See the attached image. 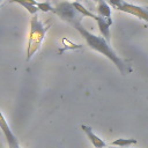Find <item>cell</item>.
<instances>
[{"instance_id": "12", "label": "cell", "mask_w": 148, "mask_h": 148, "mask_svg": "<svg viewBox=\"0 0 148 148\" xmlns=\"http://www.w3.org/2000/svg\"><path fill=\"white\" fill-rule=\"evenodd\" d=\"M95 1H97V0H95Z\"/></svg>"}, {"instance_id": "2", "label": "cell", "mask_w": 148, "mask_h": 148, "mask_svg": "<svg viewBox=\"0 0 148 148\" xmlns=\"http://www.w3.org/2000/svg\"><path fill=\"white\" fill-rule=\"evenodd\" d=\"M49 27L44 25L43 22L39 21L38 16L35 14L31 17L30 22V34H29V42H28V50H27V60H30L35 52L40 47L44 36L47 31Z\"/></svg>"}, {"instance_id": "7", "label": "cell", "mask_w": 148, "mask_h": 148, "mask_svg": "<svg viewBox=\"0 0 148 148\" xmlns=\"http://www.w3.org/2000/svg\"><path fill=\"white\" fill-rule=\"evenodd\" d=\"M81 128H82L83 132L87 134L88 139L91 141V143L94 145V147H96V148H104V147H106V143H105L102 139H99V138L92 132V130H91L89 126H87V125H82Z\"/></svg>"}, {"instance_id": "1", "label": "cell", "mask_w": 148, "mask_h": 148, "mask_svg": "<svg viewBox=\"0 0 148 148\" xmlns=\"http://www.w3.org/2000/svg\"><path fill=\"white\" fill-rule=\"evenodd\" d=\"M71 25L73 28H75V30L79 31V34L81 35V37L86 40V43L88 44V46L92 50H95L96 52L102 53L103 56H105L109 60H111L113 62V65L119 69V72L123 75H127L132 72V68L130 67V65H127L114 51L113 49L110 46V42L106 40L103 36H98V35H94L92 32L88 31L81 23V20H76L74 22L71 23Z\"/></svg>"}, {"instance_id": "11", "label": "cell", "mask_w": 148, "mask_h": 148, "mask_svg": "<svg viewBox=\"0 0 148 148\" xmlns=\"http://www.w3.org/2000/svg\"><path fill=\"white\" fill-rule=\"evenodd\" d=\"M0 3H1V0H0Z\"/></svg>"}, {"instance_id": "6", "label": "cell", "mask_w": 148, "mask_h": 148, "mask_svg": "<svg viewBox=\"0 0 148 148\" xmlns=\"http://www.w3.org/2000/svg\"><path fill=\"white\" fill-rule=\"evenodd\" d=\"M97 15L102 16L103 18H105L109 24H112V17H111V8L110 6L106 3L105 0H97Z\"/></svg>"}, {"instance_id": "8", "label": "cell", "mask_w": 148, "mask_h": 148, "mask_svg": "<svg viewBox=\"0 0 148 148\" xmlns=\"http://www.w3.org/2000/svg\"><path fill=\"white\" fill-rule=\"evenodd\" d=\"M96 22H97V24H98L101 35H102L106 40L110 42V27H111V25L109 24V22H108L105 18H103L102 16H99V15H98Z\"/></svg>"}, {"instance_id": "4", "label": "cell", "mask_w": 148, "mask_h": 148, "mask_svg": "<svg viewBox=\"0 0 148 148\" xmlns=\"http://www.w3.org/2000/svg\"><path fill=\"white\" fill-rule=\"evenodd\" d=\"M117 10L125 12L127 14H131V15L139 17L140 20H145L146 22H148V8L147 7H141V6H136V5L123 1L117 7Z\"/></svg>"}, {"instance_id": "5", "label": "cell", "mask_w": 148, "mask_h": 148, "mask_svg": "<svg viewBox=\"0 0 148 148\" xmlns=\"http://www.w3.org/2000/svg\"><path fill=\"white\" fill-rule=\"evenodd\" d=\"M9 1L22 5L32 15H35L38 10H42V12H52V8H53L49 2H42L40 3V2L34 1V0H9Z\"/></svg>"}, {"instance_id": "9", "label": "cell", "mask_w": 148, "mask_h": 148, "mask_svg": "<svg viewBox=\"0 0 148 148\" xmlns=\"http://www.w3.org/2000/svg\"><path fill=\"white\" fill-rule=\"evenodd\" d=\"M73 6L75 7V9L77 10V13L79 14H81L82 16H88V17H90V18H94L95 21L97 20V17H98V15L97 14H94L92 12H90V10H88L83 5H81L80 2H77V1H74L73 2Z\"/></svg>"}, {"instance_id": "10", "label": "cell", "mask_w": 148, "mask_h": 148, "mask_svg": "<svg viewBox=\"0 0 148 148\" xmlns=\"http://www.w3.org/2000/svg\"><path fill=\"white\" fill-rule=\"evenodd\" d=\"M132 143H136V140H134V139H117L111 142V145L118 146V147H126Z\"/></svg>"}, {"instance_id": "3", "label": "cell", "mask_w": 148, "mask_h": 148, "mask_svg": "<svg viewBox=\"0 0 148 148\" xmlns=\"http://www.w3.org/2000/svg\"><path fill=\"white\" fill-rule=\"evenodd\" d=\"M52 13H54L62 21H66L69 24L74 21L81 20L83 17L81 14L77 13L75 7L73 6V2H69V1H61L56 7L52 8Z\"/></svg>"}]
</instances>
